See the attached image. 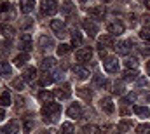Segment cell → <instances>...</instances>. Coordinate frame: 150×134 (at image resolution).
Masks as SVG:
<instances>
[{
	"mask_svg": "<svg viewBox=\"0 0 150 134\" xmlns=\"http://www.w3.org/2000/svg\"><path fill=\"white\" fill-rule=\"evenodd\" d=\"M133 111H134L136 115H140V117H150V110L147 106H134Z\"/></svg>",
	"mask_w": 150,
	"mask_h": 134,
	"instance_id": "cell-21",
	"label": "cell"
},
{
	"mask_svg": "<svg viewBox=\"0 0 150 134\" xmlns=\"http://www.w3.org/2000/svg\"><path fill=\"white\" fill-rule=\"evenodd\" d=\"M131 127H133V122H129V120H124V122L119 124V131H127Z\"/></svg>",
	"mask_w": 150,
	"mask_h": 134,
	"instance_id": "cell-38",
	"label": "cell"
},
{
	"mask_svg": "<svg viewBox=\"0 0 150 134\" xmlns=\"http://www.w3.org/2000/svg\"><path fill=\"white\" fill-rule=\"evenodd\" d=\"M79 2H80V4H86V0H79Z\"/></svg>",
	"mask_w": 150,
	"mask_h": 134,
	"instance_id": "cell-50",
	"label": "cell"
},
{
	"mask_svg": "<svg viewBox=\"0 0 150 134\" xmlns=\"http://www.w3.org/2000/svg\"><path fill=\"white\" fill-rule=\"evenodd\" d=\"M32 129V122H25V133H30Z\"/></svg>",
	"mask_w": 150,
	"mask_h": 134,
	"instance_id": "cell-45",
	"label": "cell"
},
{
	"mask_svg": "<svg viewBox=\"0 0 150 134\" xmlns=\"http://www.w3.org/2000/svg\"><path fill=\"white\" fill-rule=\"evenodd\" d=\"M107 30H108V33H112V35H120V33H124V25L120 21H112V23H108Z\"/></svg>",
	"mask_w": 150,
	"mask_h": 134,
	"instance_id": "cell-4",
	"label": "cell"
},
{
	"mask_svg": "<svg viewBox=\"0 0 150 134\" xmlns=\"http://www.w3.org/2000/svg\"><path fill=\"white\" fill-rule=\"evenodd\" d=\"M98 133H100V129L96 126H84L80 129V134H98Z\"/></svg>",
	"mask_w": 150,
	"mask_h": 134,
	"instance_id": "cell-24",
	"label": "cell"
},
{
	"mask_svg": "<svg viewBox=\"0 0 150 134\" xmlns=\"http://www.w3.org/2000/svg\"><path fill=\"white\" fill-rule=\"evenodd\" d=\"M26 61H28V54H26V52L18 54V56H16V59H14L16 66H25V63H26Z\"/></svg>",
	"mask_w": 150,
	"mask_h": 134,
	"instance_id": "cell-23",
	"label": "cell"
},
{
	"mask_svg": "<svg viewBox=\"0 0 150 134\" xmlns=\"http://www.w3.org/2000/svg\"><path fill=\"white\" fill-rule=\"evenodd\" d=\"M145 84H147V80H143V78L138 80V85H145Z\"/></svg>",
	"mask_w": 150,
	"mask_h": 134,
	"instance_id": "cell-47",
	"label": "cell"
},
{
	"mask_svg": "<svg viewBox=\"0 0 150 134\" xmlns=\"http://www.w3.org/2000/svg\"><path fill=\"white\" fill-rule=\"evenodd\" d=\"M74 73L77 75V78H80V80H86V78L89 77V71H87L84 66H79V65L74 66Z\"/></svg>",
	"mask_w": 150,
	"mask_h": 134,
	"instance_id": "cell-16",
	"label": "cell"
},
{
	"mask_svg": "<svg viewBox=\"0 0 150 134\" xmlns=\"http://www.w3.org/2000/svg\"><path fill=\"white\" fill-rule=\"evenodd\" d=\"M87 12H89L93 18H98V19H100V18H103V16H105V7H103V5H98V7H89V9H87Z\"/></svg>",
	"mask_w": 150,
	"mask_h": 134,
	"instance_id": "cell-14",
	"label": "cell"
},
{
	"mask_svg": "<svg viewBox=\"0 0 150 134\" xmlns=\"http://www.w3.org/2000/svg\"><path fill=\"white\" fill-rule=\"evenodd\" d=\"M54 63H56L54 58H44V59L40 61V68H42V70H49V68L54 66Z\"/></svg>",
	"mask_w": 150,
	"mask_h": 134,
	"instance_id": "cell-22",
	"label": "cell"
},
{
	"mask_svg": "<svg viewBox=\"0 0 150 134\" xmlns=\"http://www.w3.org/2000/svg\"><path fill=\"white\" fill-rule=\"evenodd\" d=\"M142 54H143V56H150V45H147V47L142 49Z\"/></svg>",
	"mask_w": 150,
	"mask_h": 134,
	"instance_id": "cell-44",
	"label": "cell"
},
{
	"mask_svg": "<svg viewBox=\"0 0 150 134\" xmlns=\"http://www.w3.org/2000/svg\"><path fill=\"white\" fill-rule=\"evenodd\" d=\"M131 42H126V40H122V42H119L113 49L117 51V54H122V56H126V54H129V51H131Z\"/></svg>",
	"mask_w": 150,
	"mask_h": 134,
	"instance_id": "cell-8",
	"label": "cell"
},
{
	"mask_svg": "<svg viewBox=\"0 0 150 134\" xmlns=\"http://www.w3.org/2000/svg\"><path fill=\"white\" fill-rule=\"evenodd\" d=\"M54 94H56L58 98H61V99H68V98L72 96L70 85H68V84H63V85H61V87H59V89H58V91L54 92Z\"/></svg>",
	"mask_w": 150,
	"mask_h": 134,
	"instance_id": "cell-9",
	"label": "cell"
},
{
	"mask_svg": "<svg viewBox=\"0 0 150 134\" xmlns=\"http://www.w3.org/2000/svg\"><path fill=\"white\" fill-rule=\"evenodd\" d=\"M103 2H108V0H103Z\"/></svg>",
	"mask_w": 150,
	"mask_h": 134,
	"instance_id": "cell-52",
	"label": "cell"
},
{
	"mask_svg": "<svg viewBox=\"0 0 150 134\" xmlns=\"http://www.w3.org/2000/svg\"><path fill=\"white\" fill-rule=\"evenodd\" d=\"M51 28H52V32H56L59 37L65 35V23L59 21V19H52V21H51Z\"/></svg>",
	"mask_w": 150,
	"mask_h": 134,
	"instance_id": "cell-11",
	"label": "cell"
},
{
	"mask_svg": "<svg viewBox=\"0 0 150 134\" xmlns=\"http://www.w3.org/2000/svg\"><path fill=\"white\" fill-rule=\"evenodd\" d=\"M19 47L23 51H30L32 49V35L30 33H23L19 37Z\"/></svg>",
	"mask_w": 150,
	"mask_h": 134,
	"instance_id": "cell-6",
	"label": "cell"
},
{
	"mask_svg": "<svg viewBox=\"0 0 150 134\" xmlns=\"http://www.w3.org/2000/svg\"><path fill=\"white\" fill-rule=\"evenodd\" d=\"M67 52H70V45H68V44H61V45L58 47V54H59V56H65Z\"/></svg>",
	"mask_w": 150,
	"mask_h": 134,
	"instance_id": "cell-37",
	"label": "cell"
},
{
	"mask_svg": "<svg viewBox=\"0 0 150 134\" xmlns=\"http://www.w3.org/2000/svg\"><path fill=\"white\" fill-rule=\"evenodd\" d=\"M72 11H74V4H72V2H65V4L61 5V12H63V14H70Z\"/></svg>",
	"mask_w": 150,
	"mask_h": 134,
	"instance_id": "cell-36",
	"label": "cell"
},
{
	"mask_svg": "<svg viewBox=\"0 0 150 134\" xmlns=\"http://www.w3.org/2000/svg\"><path fill=\"white\" fill-rule=\"evenodd\" d=\"M77 92H79V96H82L84 99H91V96H93V94H91V91H89L87 87H80Z\"/></svg>",
	"mask_w": 150,
	"mask_h": 134,
	"instance_id": "cell-33",
	"label": "cell"
},
{
	"mask_svg": "<svg viewBox=\"0 0 150 134\" xmlns=\"http://www.w3.org/2000/svg\"><path fill=\"white\" fill-rule=\"evenodd\" d=\"M140 37H142L143 40L150 42V30H149V28H143V30H142V33H140Z\"/></svg>",
	"mask_w": 150,
	"mask_h": 134,
	"instance_id": "cell-42",
	"label": "cell"
},
{
	"mask_svg": "<svg viewBox=\"0 0 150 134\" xmlns=\"http://www.w3.org/2000/svg\"><path fill=\"white\" fill-rule=\"evenodd\" d=\"M93 82H94V85H98V87H105L108 82L101 77V75H94V78H93Z\"/></svg>",
	"mask_w": 150,
	"mask_h": 134,
	"instance_id": "cell-30",
	"label": "cell"
},
{
	"mask_svg": "<svg viewBox=\"0 0 150 134\" xmlns=\"http://www.w3.org/2000/svg\"><path fill=\"white\" fill-rule=\"evenodd\" d=\"M136 134H150V124H142L136 127Z\"/></svg>",
	"mask_w": 150,
	"mask_h": 134,
	"instance_id": "cell-35",
	"label": "cell"
},
{
	"mask_svg": "<svg viewBox=\"0 0 150 134\" xmlns=\"http://www.w3.org/2000/svg\"><path fill=\"white\" fill-rule=\"evenodd\" d=\"M35 77H37V70H35V68H26V70L23 71V78H25L26 82H30V84H33Z\"/></svg>",
	"mask_w": 150,
	"mask_h": 134,
	"instance_id": "cell-15",
	"label": "cell"
},
{
	"mask_svg": "<svg viewBox=\"0 0 150 134\" xmlns=\"http://www.w3.org/2000/svg\"><path fill=\"white\" fill-rule=\"evenodd\" d=\"M52 82H54V77H51V75H42L40 80H38V84H40L42 87H45V85H49V84H52Z\"/></svg>",
	"mask_w": 150,
	"mask_h": 134,
	"instance_id": "cell-26",
	"label": "cell"
},
{
	"mask_svg": "<svg viewBox=\"0 0 150 134\" xmlns=\"http://www.w3.org/2000/svg\"><path fill=\"white\" fill-rule=\"evenodd\" d=\"M103 68H105V71H108V73H117V71H119V61H117V58H105Z\"/></svg>",
	"mask_w": 150,
	"mask_h": 134,
	"instance_id": "cell-3",
	"label": "cell"
},
{
	"mask_svg": "<svg viewBox=\"0 0 150 134\" xmlns=\"http://www.w3.org/2000/svg\"><path fill=\"white\" fill-rule=\"evenodd\" d=\"M91 56H93V49H89V47L80 49V51H77V52H75V58H77L79 61H89V59H91Z\"/></svg>",
	"mask_w": 150,
	"mask_h": 134,
	"instance_id": "cell-7",
	"label": "cell"
},
{
	"mask_svg": "<svg viewBox=\"0 0 150 134\" xmlns=\"http://www.w3.org/2000/svg\"><path fill=\"white\" fill-rule=\"evenodd\" d=\"M113 94H117V96L124 94V85H122V84H115V85H113Z\"/></svg>",
	"mask_w": 150,
	"mask_h": 134,
	"instance_id": "cell-40",
	"label": "cell"
},
{
	"mask_svg": "<svg viewBox=\"0 0 150 134\" xmlns=\"http://www.w3.org/2000/svg\"><path fill=\"white\" fill-rule=\"evenodd\" d=\"M0 33L4 35V37H7V38H11V37L14 35V28H12L11 25H5V23H0Z\"/></svg>",
	"mask_w": 150,
	"mask_h": 134,
	"instance_id": "cell-17",
	"label": "cell"
},
{
	"mask_svg": "<svg viewBox=\"0 0 150 134\" xmlns=\"http://www.w3.org/2000/svg\"><path fill=\"white\" fill-rule=\"evenodd\" d=\"M147 73H149V75H150V61H149V63H147Z\"/></svg>",
	"mask_w": 150,
	"mask_h": 134,
	"instance_id": "cell-48",
	"label": "cell"
},
{
	"mask_svg": "<svg viewBox=\"0 0 150 134\" xmlns=\"http://www.w3.org/2000/svg\"><path fill=\"white\" fill-rule=\"evenodd\" d=\"M12 87L19 92V91H25V82L21 80V78H14L12 80Z\"/></svg>",
	"mask_w": 150,
	"mask_h": 134,
	"instance_id": "cell-31",
	"label": "cell"
},
{
	"mask_svg": "<svg viewBox=\"0 0 150 134\" xmlns=\"http://www.w3.org/2000/svg\"><path fill=\"white\" fill-rule=\"evenodd\" d=\"M59 111H61V106L58 103H51L49 101V103H45L42 106V117H44L45 122H56Z\"/></svg>",
	"mask_w": 150,
	"mask_h": 134,
	"instance_id": "cell-1",
	"label": "cell"
},
{
	"mask_svg": "<svg viewBox=\"0 0 150 134\" xmlns=\"http://www.w3.org/2000/svg\"><path fill=\"white\" fill-rule=\"evenodd\" d=\"M38 134H52V133H38Z\"/></svg>",
	"mask_w": 150,
	"mask_h": 134,
	"instance_id": "cell-51",
	"label": "cell"
},
{
	"mask_svg": "<svg viewBox=\"0 0 150 134\" xmlns=\"http://www.w3.org/2000/svg\"><path fill=\"white\" fill-rule=\"evenodd\" d=\"M16 126H18L16 122H11L9 126H5L4 129H0V134H12L14 133V129H16Z\"/></svg>",
	"mask_w": 150,
	"mask_h": 134,
	"instance_id": "cell-32",
	"label": "cell"
},
{
	"mask_svg": "<svg viewBox=\"0 0 150 134\" xmlns=\"http://www.w3.org/2000/svg\"><path fill=\"white\" fill-rule=\"evenodd\" d=\"M11 73H12L11 65H9L7 61H0V75H2V77H9Z\"/></svg>",
	"mask_w": 150,
	"mask_h": 134,
	"instance_id": "cell-19",
	"label": "cell"
},
{
	"mask_svg": "<svg viewBox=\"0 0 150 134\" xmlns=\"http://www.w3.org/2000/svg\"><path fill=\"white\" fill-rule=\"evenodd\" d=\"M136 78H138V73H136V70H127V71L124 73V80H127V82H129V80L133 82V80H136Z\"/></svg>",
	"mask_w": 150,
	"mask_h": 134,
	"instance_id": "cell-28",
	"label": "cell"
},
{
	"mask_svg": "<svg viewBox=\"0 0 150 134\" xmlns=\"http://www.w3.org/2000/svg\"><path fill=\"white\" fill-rule=\"evenodd\" d=\"M67 115H68L70 118H75V120H77V118L82 117V108H80L79 104H72V106L67 110Z\"/></svg>",
	"mask_w": 150,
	"mask_h": 134,
	"instance_id": "cell-12",
	"label": "cell"
},
{
	"mask_svg": "<svg viewBox=\"0 0 150 134\" xmlns=\"http://www.w3.org/2000/svg\"><path fill=\"white\" fill-rule=\"evenodd\" d=\"M134 99H136V94H127V96L124 98V103H133Z\"/></svg>",
	"mask_w": 150,
	"mask_h": 134,
	"instance_id": "cell-43",
	"label": "cell"
},
{
	"mask_svg": "<svg viewBox=\"0 0 150 134\" xmlns=\"http://www.w3.org/2000/svg\"><path fill=\"white\" fill-rule=\"evenodd\" d=\"M38 45H40V49L49 51V49L54 47V40H52L51 37H47V35H42V37L38 38Z\"/></svg>",
	"mask_w": 150,
	"mask_h": 134,
	"instance_id": "cell-5",
	"label": "cell"
},
{
	"mask_svg": "<svg viewBox=\"0 0 150 134\" xmlns=\"http://www.w3.org/2000/svg\"><path fill=\"white\" fill-rule=\"evenodd\" d=\"M100 104H101V108H103V110H105L107 113H113V110H115V108H113V103H112L110 99H108V98L101 99V103H100Z\"/></svg>",
	"mask_w": 150,
	"mask_h": 134,
	"instance_id": "cell-20",
	"label": "cell"
},
{
	"mask_svg": "<svg viewBox=\"0 0 150 134\" xmlns=\"http://www.w3.org/2000/svg\"><path fill=\"white\" fill-rule=\"evenodd\" d=\"M33 7H35V2H33V0H21V11H23L25 14L32 12Z\"/></svg>",
	"mask_w": 150,
	"mask_h": 134,
	"instance_id": "cell-18",
	"label": "cell"
},
{
	"mask_svg": "<svg viewBox=\"0 0 150 134\" xmlns=\"http://www.w3.org/2000/svg\"><path fill=\"white\" fill-rule=\"evenodd\" d=\"M42 12L47 16H52L58 12V4L56 0H42Z\"/></svg>",
	"mask_w": 150,
	"mask_h": 134,
	"instance_id": "cell-2",
	"label": "cell"
},
{
	"mask_svg": "<svg viewBox=\"0 0 150 134\" xmlns=\"http://www.w3.org/2000/svg\"><path fill=\"white\" fill-rule=\"evenodd\" d=\"M9 9H11V4L5 2V0H0V12H5V11H9Z\"/></svg>",
	"mask_w": 150,
	"mask_h": 134,
	"instance_id": "cell-41",
	"label": "cell"
},
{
	"mask_svg": "<svg viewBox=\"0 0 150 134\" xmlns=\"http://www.w3.org/2000/svg\"><path fill=\"white\" fill-rule=\"evenodd\" d=\"M136 66H138V61H136L134 58H129V59L126 61V68H127V70H131V68L134 70V68H136Z\"/></svg>",
	"mask_w": 150,
	"mask_h": 134,
	"instance_id": "cell-39",
	"label": "cell"
},
{
	"mask_svg": "<svg viewBox=\"0 0 150 134\" xmlns=\"http://www.w3.org/2000/svg\"><path fill=\"white\" fill-rule=\"evenodd\" d=\"M72 44H74L75 47H79V45L82 44V35L79 33V32H74V33H72Z\"/></svg>",
	"mask_w": 150,
	"mask_h": 134,
	"instance_id": "cell-34",
	"label": "cell"
},
{
	"mask_svg": "<svg viewBox=\"0 0 150 134\" xmlns=\"http://www.w3.org/2000/svg\"><path fill=\"white\" fill-rule=\"evenodd\" d=\"M100 51H105V47H113V37L112 35H103L98 42Z\"/></svg>",
	"mask_w": 150,
	"mask_h": 134,
	"instance_id": "cell-10",
	"label": "cell"
},
{
	"mask_svg": "<svg viewBox=\"0 0 150 134\" xmlns=\"http://www.w3.org/2000/svg\"><path fill=\"white\" fill-rule=\"evenodd\" d=\"M82 28H84L87 33L91 35V37H94V35L98 33V26H96L93 21H87V19H84V21H82Z\"/></svg>",
	"mask_w": 150,
	"mask_h": 134,
	"instance_id": "cell-13",
	"label": "cell"
},
{
	"mask_svg": "<svg viewBox=\"0 0 150 134\" xmlns=\"http://www.w3.org/2000/svg\"><path fill=\"white\" fill-rule=\"evenodd\" d=\"M52 98H54V94L49 92V91H40V92H38V99L40 101H51Z\"/></svg>",
	"mask_w": 150,
	"mask_h": 134,
	"instance_id": "cell-29",
	"label": "cell"
},
{
	"mask_svg": "<svg viewBox=\"0 0 150 134\" xmlns=\"http://www.w3.org/2000/svg\"><path fill=\"white\" fill-rule=\"evenodd\" d=\"M74 126L70 124V122H65V124H61V131L59 134H74Z\"/></svg>",
	"mask_w": 150,
	"mask_h": 134,
	"instance_id": "cell-25",
	"label": "cell"
},
{
	"mask_svg": "<svg viewBox=\"0 0 150 134\" xmlns=\"http://www.w3.org/2000/svg\"><path fill=\"white\" fill-rule=\"evenodd\" d=\"M145 5H147V9H150V0H145Z\"/></svg>",
	"mask_w": 150,
	"mask_h": 134,
	"instance_id": "cell-49",
	"label": "cell"
},
{
	"mask_svg": "<svg viewBox=\"0 0 150 134\" xmlns=\"http://www.w3.org/2000/svg\"><path fill=\"white\" fill-rule=\"evenodd\" d=\"M9 104H11V94L7 91H4L0 96V106H9Z\"/></svg>",
	"mask_w": 150,
	"mask_h": 134,
	"instance_id": "cell-27",
	"label": "cell"
},
{
	"mask_svg": "<svg viewBox=\"0 0 150 134\" xmlns=\"http://www.w3.org/2000/svg\"><path fill=\"white\" fill-rule=\"evenodd\" d=\"M4 118H5V111H4V110H0V122H2Z\"/></svg>",
	"mask_w": 150,
	"mask_h": 134,
	"instance_id": "cell-46",
	"label": "cell"
}]
</instances>
